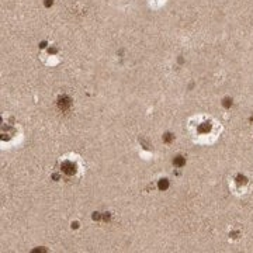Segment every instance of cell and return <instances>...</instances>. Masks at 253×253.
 Wrapping results in <instances>:
<instances>
[{
    "instance_id": "obj_7",
    "label": "cell",
    "mask_w": 253,
    "mask_h": 253,
    "mask_svg": "<svg viewBox=\"0 0 253 253\" xmlns=\"http://www.w3.org/2000/svg\"><path fill=\"white\" fill-rule=\"evenodd\" d=\"M236 179H238V184H241V183L245 184L246 183V177H243V176H238Z\"/></svg>"
},
{
    "instance_id": "obj_4",
    "label": "cell",
    "mask_w": 253,
    "mask_h": 253,
    "mask_svg": "<svg viewBox=\"0 0 253 253\" xmlns=\"http://www.w3.org/2000/svg\"><path fill=\"white\" fill-rule=\"evenodd\" d=\"M211 123H203L200 126H198V131L200 132H210L211 131Z\"/></svg>"
},
{
    "instance_id": "obj_10",
    "label": "cell",
    "mask_w": 253,
    "mask_h": 253,
    "mask_svg": "<svg viewBox=\"0 0 253 253\" xmlns=\"http://www.w3.org/2000/svg\"><path fill=\"white\" fill-rule=\"evenodd\" d=\"M56 52V48H51L49 49V53H55Z\"/></svg>"
},
{
    "instance_id": "obj_6",
    "label": "cell",
    "mask_w": 253,
    "mask_h": 253,
    "mask_svg": "<svg viewBox=\"0 0 253 253\" xmlns=\"http://www.w3.org/2000/svg\"><path fill=\"white\" fill-rule=\"evenodd\" d=\"M222 104H224V107L229 108V107L232 106V100H231V98H224V103H222Z\"/></svg>"
},
{
    "instance_id": "obj_11",
    "label": "cell",
    "mask_w": 253,
    "mask_h": 253,
    "mask_svg": "<svg viewBox=\"0 0 253 253\" xmlns=\"http://www.w3.org/2000/svg\"><path fill=\"white\" fill-rule=\"evenodd\" d=\"M40 46H41V48H45V46H46V42H41V44H40Z\"/></svg>"
},
{
    "instance_id": "obj_3",
    "label": "cell",
    "mask_w": 253,
    "mask_h": 253,
    "mask_svg": "<svg viewBox=\"0 0 253 253\" xmlns=\"http://www.w3.org/2000/svg\"><path fill=\"white\" fill-rule=\"evenodd\" d=\"M173 165H175L176 168H183L184 165H186V159H184L183 156H176L175 159H173Z\"/></svg>"
},
{
    "instance_id": "obj_2",
    "label": "cell",
    "mask_w": 253,
    "mask_h": 253,
    "mask_svg": "<svg viewBox=\"0 0 253 253\" xmlns=\"http://www.w3.org/2000/svg\"><path fill=\"white\" fill-rule=\"evenodd\" d=\"M70 104H72V100H70V97H68V96H62V97L58 98V107H59L62 111L68 110L70 107Z\"/></svg>"
},
{
    "instance_id": "obj_1",
    "label": "cell",
    "mask_w": 253,
    "mask_h": 253,
    "mask_svg": "<svg viewBox=\"0 0 253 253\" xmlns=\"http://www.w3.org/2000/svg\"><path fill=\"white\" fill-rule=\"evenodd\" d=\"M61 169L65 175L72 176V175H75V171H76V165H75L73 162H70V160H65V162H62Z\"/></svg>"
},
{
    "instance_id": "obj_5",
    "label": "cell",
    "mask_w": 253,
    "mask_h": 253,
    "mask_svg": "<svg viewBox=\"0 0 253 253\" xmlns=\"http://www.w3.org/2000/svg\"><path fill=\"white\" fill-rule=\"evenodd\" d=\"M158 187H159V190H166V188L169 187V180H166V179L159 180V183H158Z\"/></svg>"
},
{
    "instance_id": "obj_9",
    "label": "cell",
    "mask_w": 253,
    "mask_h": 253,
    "mask_svg": "<svg viewBox=\"0 0 253 253\" xmlns=\"http://www.w3.org/2000/svg\"><path fill=\"white\" fill-rule=\"evenodd\" d=\"M52 3H53V0H45V2H44L45 7H51V6H52Z\"/></svg>"
},
{
    "instance_id": "obj_8",
    "label": "cell",
    "mask_w": 253,
    "mask_h": 253,
    "mask_svg": "<svg viewBox=\"0 0 253 253\" xmlns=\"http://www.w3.org/2000/svg\"><path fill=\"white\" fill-rule=\"evenodd\" d=\"M171 138H173V136H171V134H166V135L163 136L165 142H170V141H171Z\"/></svg>"
}]
</instances>
